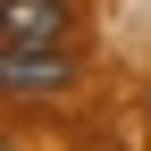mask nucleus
I'll return each instance as SVG.
<instances>
[{
  "mask_svg": "<svg viewBox=\"0 0 151 151\" xmlns=\"http://www.w3.org/2000/svg\"><path fill=\"white\" fill-rule=\"evenodd\" d=\"M67 84H76L67 42H0V92L9 101H50Z\"/></svg>",
  "mask_w": 151,
  "mask_h": 151,
  "instance_id": "f257e3e1",
  "label": "nucleus"
},
{
  "mask_svg": "<svg viewBox=\"0 0 151 151\" xmlns=\"http://www.w3.org/2000/svg\"><path fill=\"white\" fill-rule=\"evenodd\" d=\"M0 42H67V0H0Z\"/></svg>",
  "mask_w": 151,
  "mask_h": 151,
  "instance_id": "f03ea898",
  "label": "nucleus"
}]
</instances>
